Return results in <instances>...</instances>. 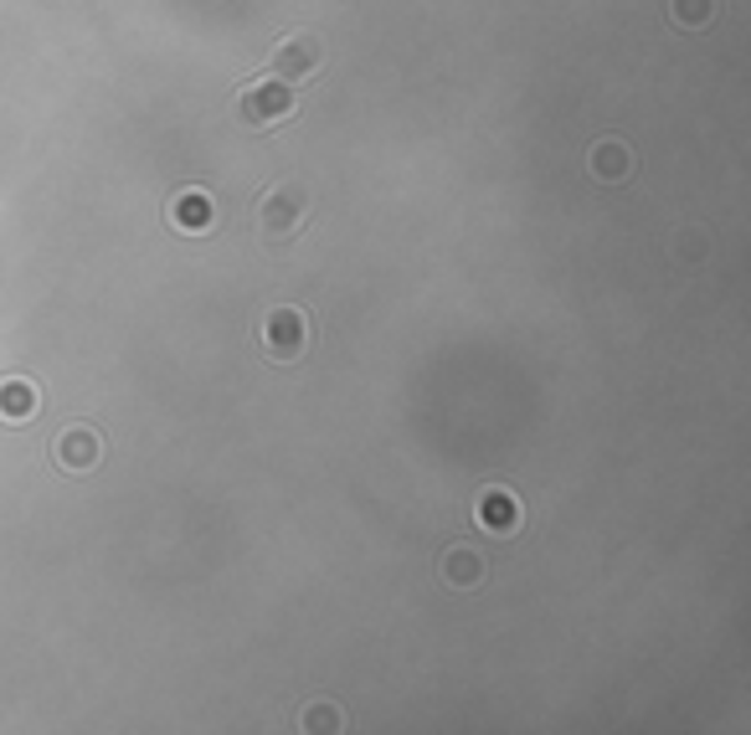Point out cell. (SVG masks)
<instances>
[{"mask_svg": "<svg viewBox=\"0 0 751 735\" xmlns=\"http://www.w3.org/2000/svg\"><path fill=\"white\" fill-rule=\"evenodd\" d=\"M309 211H315V195H309V185L299 181H278L268 185V191L257 195V237L268 242V247H288V242L304 237V226H309Z\"/></svg>", "mask_w": 751, "mask_h": 735, "instance_id": "obj_1", "label": "cell"}, {"mask_svg": "<svg viewBox=\"0 0 751 735\" xmlns=\"http://www.w3.org/2000/svg\"><path fill=\"white\" fill-rule=\"evenodd\" d=\"M309 315L299 303H273L268 315L257 319V350L273 365H299L309 355Z\"/></svg>", "mask_w": 751, "mask_h": 735, "instance_id": "obj_2", "label": "cell"}, {"mask_svg": "<svg viewBox=\"0 0 751 735\" xmlns=\"http://www.w3.org/2000/svg\"><path fill=\"white\" fill-rule=\"evenodd\" d=\"M299 114V88L284 83V77H253V83H242L237 93V119L247 129H278Z\"/></svg>", "mask_w": 751, "mask_h": 735, "instance_id": "obj_3", "label": "cell"}, {"mask_svg": "<svg viewBox=\"0 0 751 735\" xmlns=\"http://www.w3.org/2000/svg\"><path fill=\"white\" fill-rule=\"evenodd\" d=\"M46 458H52V468H62L67 479H88L93 468L104 464V433H98L93 422H67V427L52 437Z\"/></svg>", "mask_w": 751, "mask_h": 735, "instance_id": "obj_4", "label": "cell"}, {"mask_svg": "<svg viewBox=\"0 0 751 735\" xmlns=\"http://www.w3.org/2000/svg\"><path fill=\"white\" fill-rule=\"evenodd\" d=\"M325 67V42L315 31H288L284 42L268 52V77H284V83H309V77Z\"/></svg>", "mask_w": 751, "mask_h": 735, "instance_id": "obj_5", "label": "cell"}, {"mask_svg": "<svg viewBox=\"0 0 751 735\" xmlns=\"http://www.w3.org/2000/svg\"><path fill=\"white\" fill-rule=\"evenodd\" d=\"M474 525H479L484 535H515V530L526 525V504H520L515 489L489 483V489H479V499H474Z\"/></svg>", "mask_w": 751, "mask_h": 735, "instance_id": "obj_6", "label": "cell"}, {"mask_svg": "<svg viewBox=\"0 0 751 735\" xmlns=\"http://www.w3.org/2000/svg\"><path fill=\"white\" fill-rule=\"evenodd\" d=\"M166 222L181 237H207V232H216V201L201 185H186V191H176L166 201Z\"/></svg>", "mask_w": 751, "mask_h": 735, "instance_id": "obj_7", "label": "cell"}, {"mask_svg": "<svg viewBox=\"0 0 751 735\" xmlns=\"http://www.w3.org/2000/svg\"><path fill=\"white\" fill-rule=\"evenodd\" d=\"M633 170H638V155H633L628 139H617V135L592 139V150H586V175L592 181L623 185V181H633Z\"/></svg>", "mask_w": 751, "mask_h": 735, "instance_id": "obj_8", "label": "cell"}, {"mask_svg": "<svg viewBox=\"0 0 751 735\" xmlns=\"http://www.w3.org/2000/svg\"><path fill=\"white\" fill-rule=\"evenodd\" d=\"M484 576H489L484 551H474V545H448V551H443V582H448L453 592H479Z\"/></svg>", "mask_w": 751, "mask_h": 735, "instance_id": "obj_9", "label": "cell"}, {"mask_svg": "<svg viewBox=\"0 0 751 735\" xmlns=\"http://www.w3.org/2000/svg\"><path fill=\"white\" fill-rule=\"evenodd\" d=\"M36 406H42V391H36V381H27V375H0V422H31L36 417Z\"/></svg>", "mask_w": 751, "mask_h": 735, "instance_id": "obj_10", "label": "cell"}, {"mask_svg": "<svg viewBox=\"0 0 751 735\" xmlns=\"http://www.w3.org/2000/svg\"><path fill=\"white\" fill-rule=\"evenodd\" d=\"M299 731H309V735H335V731H346V710L330 705V700H315V705H304V710H299Z\"/></svg>", "mask_w": 751, "mask_h": 735, "instance_id": "obj_11", "label": "cell"}, {"mask_svg": "<svg viewBox=\"0 0 751 735\" xmlns=\"http://www.w3.org/2000/svg\"><path fill=\"white\" fill-rule=\"evenodd\" d=\"M716 0H669V21H675L679 31H706L710 21H716Z\"/></svg>", "mask_w": 751, "mask_h": 735, "instance_id": "obj_12", "label": "cell"}]
</instances>
